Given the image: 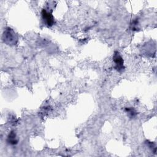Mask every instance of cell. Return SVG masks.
I'll return each mask as SVG.
<instances>
[{
    "label": "cell",
    "instance_id": "5b68a950",
    "mask_svg": "<svg viewBox=\"0 0 157 157\" xmlns=\"http://www.w3.org/2000/svg\"><path fill=\"white\" fill-rule=\"evenodd\" d=\"M126 111L130 117H134L136 114L135 110L132 108H126Z\"/></svg>",
    "mask_w": 157,
    "mask_h": 157
},
{
    "label": "cell",
    "instance_id": "3957f363",
    "mask_svg": "<svg viewBox=\"0 0 157 157\" xmlns=\"http://www.w3.org/2000/svg\"><path fill=\"white\" fill-rule=\"evenodd\" d=\"M42 17L44 21L48 26H52L54 24V18L50 12L46 9H43L42 11Z\"/></svg>",
    "mask_w": 157,
    "mask_h": 157
},
{
    "label": "cell",
    "instance_id": "7a4b0ae2",
    "mask_svg": "<svg viewBox=\"0 0 157 157\" xmlns=\"http://www.w3.org/2000/svg\"><path fill=\"white\" fill-rule=\"evenodd\" d=\"M113 61L115 63V68L118 71H121L124 69V67L123 66V59L118 52H115L114 53Z\"/></svg>",
    "mask_w": 157,
    "mask_h": 157
},
{
    "label": "cell",
    "instance_id": "277c9868",
    "mask_svg": "<svg viewBox=\"0 0 157 157\" xmlns=\"http://www.w3.org/2000/svg\"><path fill=\"white\" fill-rule=\"evenodd\" d=\"M7 142L12 145H14L17 143V140L16 139V135L13 132H11L9 134V135L7 137Z\"/></svg>",
    "mask_w": 157,
    "mask_h": 157
},
{
    "label": "cell",
    "instance_id": "6da1fadb",
    "mask_svg": "<svg viewBox=\"0 0 157 157\" xmlns=\"http://www.w3.org/2000/svg\"><path fill=\"white\" fill-rule=\"evenodd\" d=\"M3 40L4 42L9 44H15L17 40V37L13 31L10 28H7L6 29L3 34Z\"/></svg>",
    "mask_w": 157,
    "mask_h": 157
}]
</instances>
